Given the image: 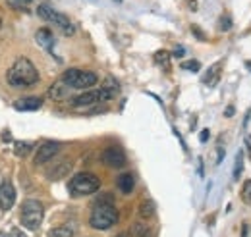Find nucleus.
Returning a JSON list of instances; mask_svg holds the SVG:
<instances>
[{
    "label": "nucleus",
    "instance_id": "1",
    "mask_svg": "<svg viewBox=\"0 0 251 237\" xmlns=\"http://www.w3.org/2000/svg\"><path fill=\"white\" fill-rule=\"evenodd\" d=\"M6 79H8V85L14 89H27L39 83V71L33 66L31 60L22 56L12 64V68L6 73Z\"/></svg>",
    "mask_w": 251,
    "mask_h": 237
},
{
    "label": "nucleus",
    "instance_id": "2",
    "mask_svg": "<svg viewBox=\"0 0 251 237\" xmlns=\"http://www.w3.org/2000/svg\"><path fill=\"white\" fill-rule=\"evenodd\" d=\"M116 222H118V210L114 208L112 197L110 195L100 197L97 201L95 208L91 210V216H89L91 228H95V230H110Z\"/></svg>",
    "mask_w": 251,
    "mask_h": 237
},
{
    "label": "nucleus",
    "instance_id": "3",
    "mask_svg": "<svg viewBox=\"0 0 251 237\" xmlns=\"http://www.w3.org/2000/svg\"><path fill=\"white\" fill-rule=\"evenodd\" d=\"M62 81L70 87V89H91L99 83V77L95 71H87V70H77V68H70L66 70L62 75Z\"/></svg>",
    "mask_w": 251,
    "mask_h": 237
},
{
    "label": "nucleus",
    "instance_id": "4",
    "mask_svg": "<svg viewBox=\"0 0 251 237\" xmlns=\"http://www.w3.org/2000/svg\"><path fill=\"white\" fill-rule=\"evenodd\" d=\"M100 187V179L97 178L91 172H81V174H75L74 178L70 179L68 183V189L74 197H83V195H91L95 191H99Z\"/></svg>",
    "mask_w": 251,
    "mask_h": 237
},
{
    "label": "nucleus",
    "instance_id": "5",
    "mask_svg": "<svg viewBox=\"0 0 251 237\" xmlns=\"http://www.w3.org/2000/svg\"><path fill=\"white\" fill-rule=\"evenodd\" d=\"M43 216H45V208H43V203L41 201H35V199H27L24 201L22 205V226L27 228V230H39L41 222H43Z\"/></svg>",
    "mask_w": 251,
    "mask_h": 237
},
{
    "label": "nucleus",
    "instance_id": "6",
    "mask_svg": "<svg viewBox=\"0 0 251 237\" xmlns=\"http://www.w3.org/2000/svg\"><path fill=\"white\" fill-rule=\"evenodd\" d=\"M37 14H39V18H43L45 22L54 24V25L62 31L64 35H68V37H72V35L75 33V27H74V24L70 22V18L60 14V12H56V10H54L52 6H49V4H41V6L37 8Z\"/></svg>",
    "mask_w": 251,
    "mask_h": 237
},
{
    "label": "nucleus",
    "instance_id": "7",
    "mask_svg": "<svg viewBox=\"0 0 251 237\" xmlns=\"http://www.w3.org/2000/svg\"><path fill=\"white\" fill-rule=\"evenodd\" d=\"M100 160L106 164V166H110V168H124L126 166V154L122 148L118 147H108L102 150V154H100Z\"/></svg>",
    "mask_w": 251,
    "mask_h": 237
},
{
    "label": "nucleus",
    "instance_id": "8",
    "mask_svg": "<svg viewBox=\"0 0 251 237\" xmlns=\"http://www.w3.org/2000/svg\"><path fill=\"white\" fill-rule=\"evenodd\" d=\"M58 150H60V145L54 143V141H47V143H43V145L39 147V150H37V154H35V164H45V162L52 160V158L56 156Z\"/></svg>",
    "mask_w": 251,
    "mask_h": 237
},
{
    "label": "nucleus",
    "instance_id": "9",
    "mask_svg": "<svg viewBox=\"0 0 251 237\" xmlns=\"http://www.w3.org/2000/svg\"><path fill=\"white\" fill-rule=\"evenodd\" d=\"M70 172H72V162L68 158L66 160H56L50 168H47V178L50 181H58V179L66 178Z\"/></svg>",
    "mask_w": 251,
    "mask_h": 237
},
{
    "label": "nucleus",
    "instance_id": "10",
    "mask_svg": "<svg viewBox=\"0 0 251 237\" xmlns=\"http://www.w3.org/2000/svg\"><path fill=\"white\" fill-rule=\"evenodd\" d=\"M16 203V189L10 181H2L0 183V208L6 212L14 207Z\"/></svg>",
    "mask_w": 251,
    "mask_h": 237
},
{
    "label": "nucleus",
    "instance_id": "11",
    "mask_svg": "<svg viewBox=\"0 0 251 237\" xmlns=\"http://www.w3.org/2000/svg\"><path fill=\"white\" fill-rule=\"evenodd\" d=\"M41 106H43L41 96H24L14 102V110H18V112H33V110H39Z\"/></svg>",
    "mask_w": 251,
    "mask_h": 237
},
{
    "label": "nucleus",
    "instance_id": "12",
    "mask_svg": "<svg viewBox=\"0 0 251 237\" xmlns=\"http://www.w3.org/2000/svg\"><path fill=\"white\" fill-rule=\"evenodd\" d=\"M99 100H100V91L97 89V91H87V93L75 96L72 100V104H75V106H91V104L99 102Z\"/></svg>",
    "mask_w": 251,
    "mask_h": 237
},
{
    "label": "nucleus",
    "instance_id": "13",
    "mask_svg": "<svg viewBox=\"0 0 251 237\" xmlns=\"http://www.w3.org/2000/svg\"><path fill=\"white\" fill-rule=\"evenodd\" d=\"M35 39H37V43H39L43 48H47V50L52 52V48H54V35H52V31L47 29V27H41V29L37 31Z\"/></svg>",
    "mask_w": 251,
    "mask_h": 237
},
{
    "label": "nucleus",
    "instance_id": "14",
    "mask_svg": "<svg viewBox=\"0 0 251 237\" xmlns=\"http://www.w3.org/2000/svg\"><path fill=\"white\" fill-rule=\"evenodd\" d=\"M116 185H118V191H122L124 195H129L133 191V185H135L133 174H122V176H118Z\"/></svg>",
    "mask_w": 251,
    "mask_h": 237
},
{
    "label": "nucleus",
    "instance_id": "15",
    "mask_svg": "<svg viewBox=\"0 0 251 237\" xmlns=\"http://www.w3.org/2000/svg\"><path fill=\"white\" fill-rule=\"evenodd\" d=\"M68 85L64 83V81H56L52 87H50V91H49V95H50V98H54V100H60V98H64L66 95H68Z\"/></svg>",
    "mask_w": 251,
    "mask_h": 237
},
{
    "label": "nucleus",
    "instance_id": "16",
    "mask_svg": "<svg viewBox=\"0 0 251 237\" xmlns=\"http://www.w3.org/2000/svg\"><path fill=\"white\" fill-rule=\"evenodd\" d=\"M219 79H220V64H215V66L207 71V75H205V85L215 87V85L219 83Z\"/></svg>",
    "mask_w": 251,
    "mask_h": 237
},
{
    "label": "nucleus",
    "instance_id": "17",
    "mask_svg": "<svg viewBox=\"0 0 251 237\" xmlns=\"http://www.w3.org/2000/svg\"><path fill=\"white\" fill-rule=\"evenodd\" d=\"M139 216H141L143 220L153 218V216H155V203H153V201H143V203L139 205Z\"/></svg>",
    "mask_w": 251,
    "mask_h": 237
},
{
    "label": "nucleus",
    "instance_id": "18",
    "mask_svg": "<svg viewBox=\"0 0 251 237\" xmlns=\"http://www.w3.org/2000/svg\"><path fill=\"white\" fill-rule=\"evenodd\" d=\"M47 237H74V228L70 226H58V228H52Z\"/></svg>",
    "mask_w": 251,
    "mask_h": 237
},
{
    "label": "nucleus",
    "instance_id": "19",
    "mask_svg": "<svg viewBox=\"0 0 251 237\" xmlns=\"http://www.w3.org/2000/svg\"><path fill=\"white\" fill-rule=\"evenodd\" d=\"M131 236L133 237H149L151 236V230H149V226H147L145 222H137V224H133V228H131Z\"/></svg>",
    "mask_w": 251,
    "mask_h": 237
},
{
    "label": "nucleus",
    "instance_id": "20",
    "mask_svg": "<svg viewBox=\"0 0 251 237\" xmlns=\"http://www.w3.org/2000/svg\"><path fill=\"white\" fill-rule=\"evenodd\" d=\"M242 170H244V152L240 150L236 154V164H234V179H240L242 176Z\"/></svg>",
    "mask_w": 251,
    "mask_h": 237
},
{
    "label": "nucleus",
    "instance_id": "21",
    "mask_svg": "<svg viewBox=\"0 0 251 237\" xmlns=\"http://www.w3.org/2000/svg\"><path fill=\"white\" fill-rule=\"evenodd\" d=\"M155 62H157L158 66H162V68H168L170 66V54L166 50H158L157 54H155Z\"/></svg>",
    "mask_w": 251,
    "mask_h": 237
},
{
    "label": "nucleus",
    "instance_id": "22",
    "mask_svg": "<svg viewBox=\"0 0 251 237\" xmlns=\"http://www.w3.org/2000/svg\"><path fill=\"white\" fill-rule=\"evenodd\" d=\"M31 148H33L31 143H27V141H22V143H16L14 150H16V154H18V156H25V154H27Z\"/></svg>",
    "mask_w": 251,
    "mask_h": 237
},
{
    "label": "nucleus",
    "instance_id": "23",
    "mask_svg": "<svg viewBox=\"0 0 251 237\" xmlns=\"http://www.w3.org/2000/svg\"><path fill=\"white\" fill-rule=\"evenodd\" d=\"M220 24H219V31H230L232 29V20H230V16H220V20H219Z\"/></svg>",
    "mask_w": 251,
    "mask_h": 237
},
{
    "label": "nucleus",
    "instance_id": "24",
    "mask_svg": "<svg viewBox=\"0 0 251 237\" xmlns=\"http://www.w3.org/2000/svg\"><path fill=\"white\" fill-rule=\"evenodd\" d=\"M182 68H184V70H188V71H193V73H195V71H199L201 64H199L197 60H188V62H184V64H182Z\"/></svg>",
    "mask_w": 251,
    "mask_h": 237
},
{
    "label": "nucleus",
    "instance_id": "25",
    "mask_svg": "<svg viewBox=\"0 0 251 237\" xmlns=\"http://www.w3.org/2000/svg\"><path fill=\"white\" fill-rule=\"evenodd\" d=\"M244 199L251 203V181H246L244 183Z\"/></svg>",
    "mask_w": 251,
    "mask_h": 237
},
{
    "label": "nucleus",
    "instance_id": "26",
    "mask_svg": "<svg viewBox=\"0 0 251 237\" xmlns=\"http://www.w3.org/2000/svg\"><path fill=\"white\" fill-rule=\"evenodd\" d=\"M184 54H186V48L184 47H176L174 52H172V56H176V58H182Z\"/></svg>",
    "mask_w": 251,
    "mask_h": 237
},
{
    "label": "nucleus",
    "instance_id": "27",
    "mask_svg": "<svg viewBox=\"0 0 251 237\" xmlns=\"http://www.w3.org/2000/svg\"><path fill=\"white\" fill-rule=\"evenodd\" d=\"M191 31H193V33H197V35H199V39H201V41H205V33H203V31L199 29V27H197V25H193V27H191Z\"/></svg>",
    "mask_w": 251,
    "mask_h": 237
},
{
    "label": "nucleus",
    "instance_id": "28",
    "mask_svg": "<svg viewBox=\"0 0 251 237\" xmlns=\"http://www.w3.org/2000/svg\"><path fill=\"white\" fill-rule=\"evenodd\" d=\"M224 116H228V118H232V116H234V106H228V108L224 110Z\"/></svg>",
    "mask_w": 251,
    "mask_h": 237
},
{
    "label": "nucleus",
    "instance_id": "29",
    "mask_svg": "<svg viewBox=\"0 0 251 237\" xmlns=\"http://www.w3.org/2000/svg\"><path fill=\"white\" fill-rule=\"evenodd\" d=\"M199 139H201V141L205 143V141L209 139V131H207V129H205V131H201V135H199Z\"/></svg>",
    "mask_w": 251,
    "mask_h": 237
},
{
    "label": "nucleus",
    "instance_id": "30",
    "mask_svg": "<svg viewBox=\"0 0 251 237\" xmlns=\"http://www.w3.org/2000/svg\"><path fill=\"white\" fill-rule=\"evenodd\" d=\"M246 143H248V148H250V154H251V137H250V135L246 137Z\"/></svg>",
    "mask_w": 251,
    "mask_h": 237
},
{
    "label": "nucleus",
    "instance_id": "31",
    "mask_svg": "<svg viewBox=\"0 0 251 237\" xmlns=\"http://www.w3.org/2000/svg\"><path fill=\"white\" fill-rule=\"evenodd\" d=\"M18 2H24V4H29V2H33V0H18Z\"/></svg>",
    "mask_w": 251,
    "mask_h": 237
},
{
    "label": "nucleus",
    "instance_id": "32",
    "mask_svg": "<svg viewBox=\"0 0 251 237\" xmlns=\"http://www.w3.org/2000/svg\"><path fill=\"white\" fill-rule=\"evenodd\" d=\"M246 66L250 68V71H251V60H248V62H246Z\"/></svg>",
    "mask_w": 251,
    "mask_h": 237
},
{
    "label": "nucleus",
    "instance_id": "33",
    "mask_svg": "<svg viewBox=\"0 0 251 237\" xmlns=\"http://www.w3.org/2000/svg\"><path fill=\"white\" fill-rule=\"evenodd\" d=\"M0 237H6V236H4V234H2V232H0Z\"/></svg>",
    "mask_w": 251,
    "mask_h": 237
},
{
    "label": "nucleus",
    "instance_id": "34",
    "mask_svg": "<svg viewBox=\"0 0 251 237\" xmlns=\"http://www.w3.org/2000/svg\"><path fill=\"white\" fill-rule=\"evenodd\" d=\"M0 27H2V18H0Z\"/></svg>",
    "mask_w": 251,
    "mask_h": 237
}]
</instances>
